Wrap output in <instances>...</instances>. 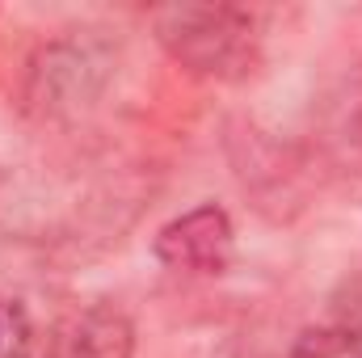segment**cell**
Instances as JSON below:
<instances>
[{
  "mask_svg": "<svg viewBox=\"0 0 362 358\" xmlns=\"http://www.w3.org/2000/svg\"><path fill=\"white\" fill-rule=\"evenodd\" d=\"M156 38L185 72L206 81H249L262 64V38L245 8L169 4L152 13Z\"/></svg>",
  "mask_w": 362,
  "mask_h": 358,
  "instance_id": "6da1fadb",
  "label": "cell"
},
{
  "mask_svg": "<svg viewBox=\"0 0 362 358\" xmlns=\"http://www.w3.org/2000/svg\"><path fill=\"white\" fill-rule=\"evenodd\" d=\"M156 258L177 274H223L236 258V232L223 207L202 202L156 232Z\"/></svg>",
  "mask_w": 362,
  "mask_h": 358,
  "instance_id": "7a4b0ae2",
  "label": "cell"
},
{
  "mask_svg": "<svg viewBox=\"0 0 362 358\" xmlns=\"http://www.w3.org/2000/svg\"><path fill=\"white\" fill-rule=\"evenodd\" d=\"M135 329L114 304H89L64 316L47 342V358H131Z\"/></svg>",
  "mask_w": 362,
  "mask_h": 358,
  "instance_id": "3957f363",
  "label": "cell"
},
{
  "mask_svg": "<svg viewBox=\"0 0 362 358\" xmlns=\"http://www.w3.org/2000/svg\"><path fill=\"white\" fill-rule=\"evenodd\" d=\"M291 358H362V329H312Z\"/></svg>",
  "mask_w": 362,
  "mask_h": 358,
  "instance_id": "277c9868",
  "label": "cell"
},
{
  "mask_svg": "<svg viewBox=\"0 0 362 358\" xmlns=\"http://www.w3.org/2000/svg\"><path fill=\"white\" fill-rule=\"evenodd\" d=\"M34 350V329L21 304L0 295V358H30Z\"/></svg>",
  "mask_w": 362,
  "mask_h": 358,
  "instance_id": "5b68a950",
  "label": "cell"
}]
</instances>
